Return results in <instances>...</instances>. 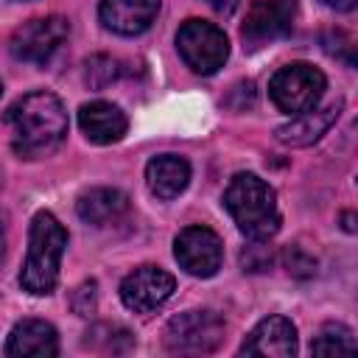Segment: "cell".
Here are the masks:
<instances>
[{"mask_svg": "<svg viewBox=\"0 0 358 358\" xmlns=\"http://www.w3.org/2000/svg\"><path fill=\"white\" fill-rule=\"evenodd\" d=\"M282 260H285V268H288V274H294V277H313L316 274V260L305 252V249H299V246H288L285 249V255H282Z\"/></svg>", "mask_w": 358, "mask_h": 358, "instance_id": "cell-20", "label": "cell"}, {"mask_svg": "<svg viewBox=\"0 0 358 358\" xmlns=\"http://www.w3.org/2000/svg\"><path fill=\"white\" fill-rule=\"evenodd\" d=\"M176 48H179V56L185 59V64L201 76L218 73L229 56L227 34L218 25L204 22V20L182 22V28L176 34Z\"/></svg>", "mask_w": 358, "mask_h": 358, "instance_id": "cell-5", "label": "cell"}, {"mask_svg": "<svg viewBox=\"0 0 358 358\" xmlns=\"http://www.w3.org/2000/svg\"><path fill=\"white\" fill-rule=\"evenodd\" d=\"M6 355L11 358H53L59 355L56 327L42 319H22L14 324L6 341Z\"/></svg>", "mask_w": 358, "mask_h": 358, "instance_id": "cell-13", "label": "cell"}, {"mask_svg": "<svg viewBox=\"0 0 358 358\" xmlns=\"http://www.w3.org/2000/svg\"><path fill=\"white\" fill-rule=\"evenodd\" d=\"M241 355L260 358H294L296 355V327L285 316H266L241 344Z\"/></svg>", "mask_w": 358, "mask_h": 358, "instance_id": "cell-11", "label": "cell"}, {"mask_svg": "<svg viewBox=\"0 0 358 358\" xmlns=\"http://www.w3.org/2000/svg\"><path fill=\"white\" fill-rule=\"evenodd\" d=\"M120 67L112 56H92L87 62V70H84V81L92 87V90H103L106 84H112L117 78Z\"/></svg>", "mask_w": 358, "mask_h": 358, "instance_id": "cell-19", "label": "cell"}, {"mask_svg": "<svg viewBox=\"0 0 358 358\" xmlns=\"http://www.w3.org/2000/svg\"><path fill=\"white\" fill-rule=\"evenodd\" d=\"M3 257H6V229L0 224V263H3Z\"/></svg>", "mask_w": 358, "mask_h": 358, "instance_id": "cell-25", "label": "cell"}, {"mask_svg": "<svg viewBox=\"0 0 358 358\" xmlns=\"http://www.w3.org/2000/svg\"><path fill=\"white\" fill-rule=\"evenodd\" d=\"M322 3L330 6V8H336V11H352L358 0H322Z\"/></svg>", "mask_w": 358, "mask_h": 358, "instance_id": "cell-23", "label": "cell"}, {"mask_svg": "<svg viewBox=\"0 0 358 358\" xmlns=\"http://www.w3.org/2000/svg\"><path fill=\"white\" fill-rule=\"evenodd\" d=\"M207 6H213L218 14H224V17H229L235 8H238V0H207Z\"/></svg>", "mask_w": 358, "mask_h": 358, "instance_id": "cell-22", "label": "cell"}, {"mask_svg": "<svg viewBox=\"0 0 358 358\" xmlns=\"http://www.w3.org/2000/svg\"><path fill=\"white\" fill-rule=\"evenodd\" d=\"M324 92V73L313 64L305 62H294L280 67L271 81H268V95L277 103V109L288 112V115H299L308 112L319 103Z\"/></svg>", "mask_w": 358, "mask_h": 358, "instance_id": "cell-4", "label": "cell"}, {"mask_svg": "<svg viewBox=\"0 0 358 358\" xmlns=\"http://www.w3.org/2000/svg\"><path fill=\"white\" fill-rule=\"evenodd\" d=\"M173 288H176V280L168 271H162L157 266H140L123 277L120 299L134 313H151L171 299Z\"/></svg>", "mask_w": 358, "mask_h": 358, "instance_id": "cell-10", "label": "cell"}, {"mask_svg": "<svg viewBox=\"0 0 358 358\" xmlns=\"http://www.w3.org/2000/svg\"><path fill=\"white\" fill-rule=\"evenodd\" d=\"M159 0H101V22L120 34V36H137L157 20Z\"/></svg>", "mask_w": 358, "mask_h": 358, "instance_id": "cell-12", "label": "cell"}, {"mask_svg": "<svg viewBox=\"0 0 358 358\" xmlns=\"http://www.w3.org/2000/svg\"><path fill=\"white\" fill-rule=\"evenodd\" d=\"M338 112H341V101H336V103H330V106H324V109H316V112H313V109L299 112V115H294L291 123L280 126L274 137H277L282 145H310V143H316V140L336 123Z\"/></svg>", "mask_w": 358, "mask_h": 358, "instance_id": "cell-15", "label": "cell"}, {"mask_svg": "<svg viewBox=\"0 0 358 358\" xmlns=\"http://www.w3.org/2000/svg\"><path fill=\"white\" fill-rule=\"evenodd\" d=\"M76 210H78L81 221L103 227V224L117 221L129 210V196L123 190H117V187H92V190L78 196Z\"/></svg>", "mask_w": 358, "mask_h": 358, "instance_id": "cell-17", "label": "cell"}, {"mask_svg": "<svg viewBox=\"0 0 358 358\" xmlns=\"http://www.w3.org/2000/svg\"><path fill=\"white\" fill-rule=\"evenodd\" d=\"M241 266L243 271H263L271 266V249L266 243H252L241 252Z\"/></svg>", "mask_w": 358, "mask_h": 358, "instance_id": "cell-21", "label": "cell"}, {"mask_svg": "<svg viewBox=\"0 0 358 358\" xmlns=\"http://www.w3.org/2000/svg\"><path fill=\"white\" fill-rule=\"evenodd\" d=\"M67 246V229L59 224V218L48 210H39L31 221V235H28V257L20 271V285L34 294H50L59 280V263L62 252Z\"/></svg>", "mask_w": 358, "mask_h": 358, "instance_id": "cell-3", "label": "cell"}, {"mask_svg": "<svg viewBox=\"0 0 358 358\" xmlns=\"http://www.w3.org/2000/svg\"><path fill=\"white\" fill-rule=\"evenodd\" d=\"M352 221H355V215H352V213H344V229H347V232H355V224H352Z\"/></svg>", "mask_w": 358, "mask_h": 358, "instance_id": "cell-24", "label": "cell"}, {"mask_svg": "<svg viewBox=\"0 0 358 358\" xmlns=\"http://www.w3.org/2000/svg\"><path fill=\"white\" fill-rule=\"evenodd\" d=\"M67 34H70V22L64 17H36V20L22 22L11 34L8 50L20 62H36L39 64V62H48L62 48Z\"/></svg>", "mask_w": 358, "mask_h": 358, "instance_id": "cell-7", "label": "cell"}, {"mask_svg": "<svg viewBox=\"0 0 358 358\" xmlns=\"http://www.w3.org/2000/svg\"><path fill=\"white\" fill-rule=\"evenodd\" d=\"M296 20V0H257L241 28V36L249 50L271 45L291 34Z\"/></svg>", "mask_w": 358, "mask_h": 358, "instance_id": "cell-8", "label": "cell"}, {"mask_svg": "<svg viewBox=\"0 0 358 358\" xmlns=\"http://www.w3.org/2000/svg\"><path fill=\"white\" fill-rule=\"evenodd\" d=\"M78 126L87 134V140H92L98 145H109L126 134L129 120L120 112V106H115L109 101H92L78 109Z\"/></svg>", "mask_w": 358, "mask_h": 358, "instance_id": "cell-14", "label": "cell"}, {"mask_svg": "<svg viewBox=\"0 0 358 358\" xmlns=\"http://www.w3.org/2000/svg\"><path fill=\"white\" fill-rule=\"evenodd\" d=\"M224 207L238 229L252 241H268L280 229L277 196L255 173H235L224 190Z\"/></svg>", "mask_w": 358, "mask_h": 358, "instance_id": "cell-2", "label": "cell"}, {"mask_svg": "<svg viewBox=\"0 0 358 358\" xmlns=\"http://www.w3.org/2000/svg\"><path fill=\"white\" fill-rule=\"evenodd\" d=\"M0 92H3V84H0Z\"/></svg>", "mask_w": 358, "mask_h": 358, "instance_id": "cell-26", "label": "cell"}, {"mask_svg": "<svg viewBox=\"0 0 358 358\" xmlns=\"http://www.w3.org/2000/svg\"><path fill=\"white\" fill-rule=\"evenodd\" d=\"M6 123L11 129V148L25 159L53 154L67 134V112L45 90L17 98L6 112Z\"/></svg>", "mask_w": 358, "mask_h": 358, "instance_id": "cell-1", "label": "cell"}, {"mask_svg": "<svg viewBox=\"0 0 358 358\" xmlns=\"http://www.w3.org/2000/svg\"><path fill=\"white\" fill-rule=\"evenodd\" d=\"M224 341V322L213 310H185L165 327V347L173 355H207Z\"/></svg>", "mask_w": 358, "mask_h": 358, "instance_id": "cell-6", "label": "cell"}, {"mask_svg": "<svg viewBox=\"0 0 358 358\" xmlns=\"http://www.w3.org/2000/svg\"><path fill=\"white\" fill-rule=\"evenodd\" d=\"M310 352L313 355H352L355 352V336L347 324L330 322L310 341Z\"/></svg>", "mask_w": 358, "mask_h": 358, "instance_id": "cell-18", "label": "cell"}, {"mask_svg": "<svg viewBox=\"0 0 358 358\" xmlns=\"http://www.w3.org/2000/svg\"><path fill=\"white\" fill-rule=\"evenodd\" d=\"M179 266L193 277H213L224 260L221 238L207 227H185L173 241Z\"/></svg>", "mask_w": 358, "mask_h": 358, "instance_id": "cell-9", "label": "cell"}, {"mask_svg": "<svg viewBox=\"0 0 358 358\" xmlns=\"http://www.w3.org/2000/svg\"><path fill=\"white\" fill-rule=\"evenodd\" d=\"M145 182L157 199H176L190 182V165L185 157L159 154L145 165Z\"/></svg>", "mask_w": 358, "mask_h": 358, "instance_id": "cell-16", "label": "cell"}]
</instances>
